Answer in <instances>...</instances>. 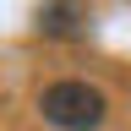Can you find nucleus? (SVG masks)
Segmentation results:
<instances>
[{
	"label": "nucleus",
	"mask_w": 131,
	"mask_h": 131,
	"mask_svg": "<svg viewBox=\"0 0 131 131\" xmlns=\"http://www.w3.org/2000/svg\"><path fill=\"white\" fill-rule=\"evenodd\" d=\"M38 115H44V126H55V131H98L109 120V98L98 93L93 82L66 77V82H49L38 93Z\"/></svg>",
	"instance_id": "obj_1"
},
{
	"label": "nucleus",
	"mask_w": 131,
	"mask_h": 131,
	"mask_svg": "<svg viewBox=\"0 0 131 131\" xmlns=\"http://www.w3.org/2000/svg\"><path fill=\"white\" fill-rule=\"evenodd\" d=\"M77 0H49V6L38 11V27L49 33V38H66V33H77Z\"/></svg>",
	"instance_id": "obj_2"
}]
</instances>
